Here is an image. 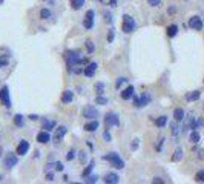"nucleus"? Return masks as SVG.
<instances>
[{
    "label": "nucleus",
    "mask_w": 204,
    "mask_h": 184,
    "mask_svg": "<svg viewBox=\"0 0 204 184\" xmlns=\"http://www.w3.org/2000/svg\"><path fill=\"white\" fill-rule=\"evenodd\" d=\"M104 160H108L114 167H117V169H123L124 167V161H123L121 158L118 157V153H115V152H111V153H108V155H104L103 157Z\"/></svg>",
    "instance_id": "obj_1"
},
{
    "label": "nucleus",
    "mask_w": 204,
    "mask_h": 184,
    "mask_svg": "<svg viewBox=\"0 0 204 184\" xmlns=\"http://www.w3.org/2000/svg\"><path fill=\"white\" fill-rule=\"evenodd\" d=\"M121 29L126 32V34H129V32H132L134 29H135V22H134V19L130 17V15H123V26Z\"/></svg>",
    "instance_id": "obj_2"
},
{
    "label": "nucleus",
    "mask_w": 204,
    "mask_h": 184,
    "mask_svg": "<svg viewBox=\"0 0 204 184\" xmlns=\"http://www.w3.org/2000/svg\"><path fill=\"white\" fill-rule=\"evenodd\" d=\"M104 124H106V129L112 128V126H118L120 124V120H118V115L111 112V114H106L104 117Z\"/></svg>",
    "instance_id": "obj_3"
},
{
    "label": "nucleus",
    "mask_w": 204,
    "mask_h": 184,
    "mask_svg": "<svg viewBox=\"0 0 204 184\" xmlns=\"http://www.w3.org/2000/svg\"><path fill=\"white\" fill-rule=\"evenodd\" d=\"M17 163H19L17 155L15 153H8L6 158H5V161H3V166H5V169H12Z\"/></svg>",
    "instance_id": "obj_4"
},
{
    "label": "nucleus",
    "mask_w": 204,
    "mask_h": 184,
    "mask_svg": "<svg viewBox=\"0 0 204 184\" xmlns=\"http://www.w3.org/2000/svg\"><path fill=\"white\" fill-rule=\"evenodd\" d=\"M83 117L84 118H89V120H95L98 117V111L95 107H92V106H86L83 109Z\"/></svg>",
    "instance_id": "obj_5"
},
{
    "label": "nucleus",
    "mask_w": 204,
    "mask_h": 184,
    "mask_svg": "<svg viewBox=\"0 0 204 184\" xmlns=\"http://www.w3.org/2000/svg\"><path fill=\"white\" fill-rule=\"evenodd\" d=\"M189 26H190L192 29L201 31V29H203V20H201L198 15H193V17L189 20Z\"/></svg>",
    "instance_id": "obj_6"
},
{
    "label": "nucleus",
    "mask_w": 204,
    "mask_h": 184,
    "mask_svg": "<svg viewBox=\"0 0 204 184\" xmlns=\"http://www.w3.org/2000/svg\"><path fill=\"white\" fill-rule=\"evenodd\" d=\"M0 100L3 101V104L6 107H11V100H9V91H8V86H3L2 91H0Z\"/></svg>",
    "instance_id": "obj_7"
},
{
    "label": "nucleus",
    "mask_w": 204,
    "mask_h": 184,
    "mask_svg": "<svg viewBox=\"0 0 204 184\" xmlns=\"http://www.w3.org/2000/svg\"><path fill=\"white\" fill-rule=\"evenodd\" d=\"M28 150H29V143H28L26 140H22L20 144L17 146V149H15V153H17V155H25Z\"/></svg>",
    "instance_id": "obj_8"
},
{
    "label": "nucleus",
    "mask_w": 204,
    "mask_h": 184,
    "mask_svg": "<svg viewBox=\"0 0 204 184\" xmlns=\"http://www.w3.org/2000/svg\"><path fill=\"white\" fill-rule=\"evenodd\" d=\"M134 100H135V106H137V107H143V106H146V104L151 101V97H149L147 94H143L141 98H137V97H135Z\"/></svg>",
    "instance_id": "obj_9"
},
{
    "label": "nucleus",
    "mask_w": 204,
    "mask_h": 184,
    "mask_svg": "<svg viewBox=\"0 0 204 184\" xmlns=\"http://www.w3.org/2000/svg\"><path fill=\"white\" fill-rule=\"evenodd\" d=\"M94 26V11H87L86 12V19H84V28L91 29Z\"/></svg>",
    "instance_id": "obj_10"
},
{
    "label": "nucleus",
    "mask_w": 204,
    "mask_h": 184,
    "mask_svg": "<svg viewBox=\"0 0 204 184\" xmlns=\"http://www.w3.org/2000/svg\"><path fill=\"white\" fill-rule=\"evenodd\" d=\"M95 71H97V63H95V61H92V63H89V65L84 68V71H83V72H84V75H86V77H92V75L95 74Z\"/></svg>",
    "instance_id": "obj_11"
},
{
    "label": "nucleus",
    "mask_w": 204,
    "mask_h": 184,
    "mask_svg": "<svg viewBox=\"0 0 204 184\" xmlns=\"http://www.w3.org/2000/svg\"><path fill=\"white\" fill-rule=\"evenodd\" d=\"M37 141L41 143V144L49 143V141H51V135H49V132H48V131H41V132H39V135H37Z\"/></svg>",
    "instance_id": "obj_12"
},
{
    "label": "nucleus",
    "mask_w": 204,
    "mask_h": 184,
    "mask_svg": "<svg viewBox=\"0 0 204 184\" xmlns=\"http://www.w3.org/2000/svg\"><path fill=\"white\" fill-rule=\"evenodd\" d=\"M106 184H117L120 181V177L117 175V174H108L106 177H104V180H103Z\"/></svg>",
    "instance_id": "obj_13"
},
{
    "label": "nucleus",
    "mask_w": 204,
    "mask_h": 184,
    "mask_svg": "<svg viewBox=\"0 0 204 184\" xmlns=\"http://www.w3.org/2000/svg\"><path fill=\"white\" fill-rule=\"evenodd\" d=\"M134 86H127L124 91L121 92V98L123 100H129V98H132L134 97Z\"/></svg>",
    "instance_id": "obj_14"
},
{
    "label": "nucleus",
    "mask_w": 204,
    "mask_h": 184,
    "mask_svg": "<svg viewBox=\"0 0 204 184\" xmlns=\"http://www.w3.org/2000/svg\"><path fill=\"white\" fill-rule=\"evenodd\" d=\"M173 118H175L176 123H178V121H183V120H184V111H183L181 107L175 109V111H173Z\"/></svg>",
    "instance_id": "obj_15"
},
{
    "label": "nucleus",
    "mask_w": 204,
    "mask_h": 184,
    "mask_svg": "<svg viewBox=\"0 0 204 184\" xmlns=\"http://www.w3.org/2000/svg\"><path fill=\"white\" fill-rule=\"evenodd\" d=\"M97 129H98V121H97V120H94V121L84 124V131H87V132H94V131H97Z\"/></svg>",
    "instance_id": "obj_16"
},
{
    "label": "nucleus",
    "mask_w": 204,
    "mask_h": 184,
    "mask_svg": "<svg viewBox=\"0 0 204 184\" xmlns=\"http://www.w3.org/2000/svg\"><path fill=\"white\" fill-rule=\"evenodd\" d=\"M72 98H74V92L72 91H65L63 95H62V101L63 103H71Z\"/></svg>",
    "instance_id": "obj_17"
},
{
    "label": "nucleus",
    "mask_w": 204,
    "mask_h": 184,
    "mask_svg": "<svg viewBox=\"0 0 204 184\" xmlns=\"http://www.w3.org/2000/svg\"><path fill=\"white\" fill-rule=\"evenodd\" d=\"M65 135H66V128H65V126H60V128L57 129V132H55V138H54V140H55V141H60Z\"/></svg>",
    "instance_id": "obj_18"
},
{
    "label": "nucleus",
    "mask_w": 204,
    "mask_h": 184,
    "mask_svg": "<svg viewBox=\"0 0 204 184\" xmlns=\"http://www.w3.org/2000/svg\"><path fill=\"white\" fill-rule=\"evenodd\" d=\"M52 128H55V121L54 120H45L43 121V126H41V129H45V131H51Z\"/></svg>",
    "instance_id": "obj_19"
},
{
    "label": "nucleus",
    "mask_w": 204,
    "mask_h": 184,
    "mask_svg": "<svg viewBox=\"0 0 204 184\" xmlns=\"http://www.w3.org/2000/svg\"><path fill=\"white\" fill-rule=\"evenodd\" d=\"M200 140H201L200 132H197V131H192V134H190V137H189V141H190V143H193V144H197V143H200Z\"/></svg>",
    "instance_id": "obj_20"
},
{
    "label": "nucleus",
    "mask_w": 204,
    "mask_h": 184,
    "mask_svg": "<svg viewBox=\"0 0 204 184\" xmlns=\"http://www.w3.org/2000/svg\"><path fill=\"white\" fill-rule=\"evenodd\" d=\"M200 95H201L200 91H193V92H190V94L186 95V100H187V101H195V100L200 98Z\"/></svg>",
    "instance_id": "obj_21"
},
{
    "label": "nucleus",
    "mask_w": 204,
    "mask_h": 184,
    "mask_svg": "<svg viewBox=\"0 0 204 184\" xmlns=\"http://www.w3.org/2000/svg\"><path fill=\"white\" fill-rule=\"evenodd\" d=\"M94 166H95V161H94V160H92V161H89V164H87V167H86V169H84V170H83V178H86V177H87V175H91V172H92V169H94Z\"/></svg>",
    "instance_id": "obj_22"
},
{
    "label": "nucleus",
    "mask_w": 204,
    "mask_h": 184,
    "mask_svg": "<svg viewBox=\"0 0 204 184\" xmlns=\"http://www.w3.org/2000/svg\"><path fill=\"white\" fill-rule=\"evenodd\" d=\"M181 158H183V149H176L175 150V153H173V157H172V161H175V163H178V161H181Z\"/></svg>",
    "instance_id": "obj_23"
},
{
    "label": "nucleus",
    "mask_w": 204,
    "mask_h": 184,
    "mask_svg": "<svg viewBox=\"0 0 204 184\" xmlns=\"http://www.w3.org/2000/svg\"><path fill=\"white\" fill-rule=\"evenodd\" d=\"M176 32H178V26H176V25H170V26L167 28V36H169V37H175Z\"/></svg>",
    "instance_id": "obj_24"
},
{
    "label": "nucleus",
    "mask_w": 204,
    "mask_h": 184,
    "mask_svg": "<svg viewBox=\"0 0 204 184\" xmlns=\"http://www.w3.org/2000/svg\"><path fill=\"white\" fill-rule=\"evenodd\" d=\"M71 5H72V8L75 11H79L83 5H84V0H71Z\"/></svg>",
    "instance_id": "obj_25"
},
{
    "label": "nucleus",
    "mask_w": 204,
    "mask_h": 184,
    "mask_svg": "<svg viewBox=\"0 0 204 184\" xmlns=\"http://www.w3.org/2000/svg\"><path fill=\"white\" fill-rule=\"evenodd\" d=\"M95 103H97V104H101V106H104V104H108V103H109V100H108L106 97H103V95H97V98H95Z\"/></svg>",
    "instance_id": "obj_26"
},
{
    "label": "nucleus",
    "mask_w": 204,
    "mask_h": 184,
    "mask_svg": "<svg viewBox=\"0 0 204 184\" xmlns=\"http://www.w3.org/2000/svg\"><path fill=\"white\" fill-rule=\"evenodd\" d=\"M166 123H167V117H158L157 118V121H155V124L158 126V128H164L166 126Z\"/></svg>",
    "instance_id": "obj_27"
},
{
    "label": "nucleus",
    "mask_w": 204,
    "mask_h": 184,
    "mask_svg": "<svg viewBox=\"0 0 204 184\" xmlns=\"http://www.w3.org/2000/svg\"><path fill=\"white\" fill-rule=\"evenodd\" d=\"M14 124H15V126H19V128H22V126H23V117H22L20 114H17V115L14 117Z\"/></svg>",
    "instance_id": "obj_28"
},
{
    "label": "nucleus",
    "mask_w": 204,
    "mask_h": 184,
    "mask_svg": "<svg viewBox=\"0 0 204 184\" xmlns=\"http://www.w3.org/2000/svg\"><path fill=\"white\" fill-rule=\"evenodd\" d=\"M40 17L43 19V20H48V19L51 17V11H49V9H46V8H45V9H41V11H40Z\"/></svg>",
    "instance_id": "obj_29"
},
{
    "label": "nucleus",
    "mask_w": 204,
    "mask_h": 184,
    "mask_svg": "<svg viewBox=\"0 0 204 184\" xmlns=\"http://www.w3.org/2000/svg\"><path fill=\"white\" fill-rule=\"evenodd\" d=\"M170 129H172V135H178L180 134V126L176 124V123H170Z\"/></svg>",
    "instance_id": "obj_30"
},
{
    "label": "nucleus",
    "mask_w": 204,
    "mask_h": 184,
    "mask_svg": "<svg viewBox=\"0 0 204 184\" xmlns=\"http://www.w3.org/2000/svg\"><path fill=\"white\" fill-rule=\"evenodd\" d=\"M95 91H97V95H103V92H104V85H103V83H95Z\"/></svg>",
    "instance_id": "obj_31"
},
{
    "label": "nucleus",
    "mask_w": 204,
    "mask_h": 184,
    "mask_svg": "<svg viewBox=\"0 0 204 184\" xmlns=\"http://www.w3.org/2000/svg\"><path fill=\"white\" fill-rule=\"evenodd\" d=\"M97 180H98L97 175H87L84 181H86V183H97Z\"/></svg>",
    "instance_id": "obj_32"
},
{
    "label": "nucleus",
    "mask_w": 204,
    "mask_h": 184,
    "mask_svg": "<svg viewBox=\"0 0 204 184\" xmlns=\"http://www.w3.org/2000/svg\"><path fill=\"white\" fill-rule=\"evenodd\" d=\"M147 3L154 8H160L161 6V0H147Z\"/></svg>",
    "instance_id": "obj_33"
},
{
    "label": "nucleus",
    "mask_w": 204,
    "mask_h": 184,
    "mask_svg": "<svg viewBox=\"0 0 204 184\" xmlns=\"http://www.w3.org/2000/svg\"><path fill=\"white\" fill-rule=\"evenodd\" d=\"M75 155H77V152L72 149V150H69V152H68V155H66V160H68V161H71V160H74V158H75Z\"/></svg>",
    "instance_id": "obj_34"
},
{
    "label": "nucleus",
    "mask_w": 204,
    "mask_h": 184,
    "mask_svg": "<svg viewBox=\"0 0 204 184\" xmlns=\"http://www.w3.org/2000/svg\"><path fill=\"white\" fill-rule=\"evenodd\" d=\"M126 82H127L126 78H123V77H120V78L117 80V83H115V88H117V89H120V88H121V85H124Z\"/></svg>",
    "instance_id": "obj_35"
},
{
    "label": "nucleus",
    "mask_w": 204,
    "mask_h": 184,
    "mask_svg": "<svg viewBox=\"0 0 204 184\" xmlns=\"http://www.w3.org/2000/svg\"><path fill=\"white\" fill-rule=\"evenodd\" d=\"M114 37H115V32H114V29H111L109 34H108V43H112L114 42Z\"/></svg>",
    "instance_id": "obj_36"
},
{
    "label": "nucleus",
    "mask_w": 204,
    "mask_h": 184,
    "mask_svg": "<svg viewBox=\"0 0 204 184\" xmlns=\"http://www.w3.org/2000/svg\"><path fill=\"white\" fill-rule=\"evenodd\" d=\"M195 178H197V181H203V183H204V170H200V172L197 174V177H195Z\"/></svg>",
    "instance_id": "obj_37"
},
{
    "label": "nucleus",
    "mask_w": 204,
    "mask_h": 184,
    "mask_svg": "<svg viewBox=\"0 0 204 184\" xmlns=\"http://www.w3.org/2000/svg\"><path fill=\"white\" fill-rule=\"evenodd\" d=\"M138 146H140L138 140H134V141L130 143V149H132V150H137V149H138Z\"/></svg>",
    "instance_id": "obj_38"
},
{
    "label": "nucleus",
    "mask_w": 204,
    "mask_h": 184,
    "mask_svg": "<svg viewBox=\"0 0 204 184\" xmlns=\"http://www.w3.org/2000/svg\"><path fill=\"white\" fill-rule=\"evenodd\" d=\"M80 161H82L83 164L87 161V155H86V152H84V150H83V152H80Z\"/></svg>",
    "instance_id": "obj_39"
},
{
    "label": "nucleus",
    "mask_w": 204,
    "mask_h": 184,
    "mask_svg": "<svg viewBox=\"0 0 204 184\" xmlns=\"http://www.w3.org/2000/svg\"><path fill=\"white\" fill-rule=\"evenodd\" d=\"M103 15H104V20H106V22H109V23L112 22V15H111V14H108V11H104V12H103Z\"/></svg>",
    "instance_id": "obj_40"
},
{
    "label": "nucleus",
    "mask_w": 204,
    "mask_h": 184,
    "mask_svg": "<svg viewBox=\"0 0 204 184\" xmlns=\"http://www.w3.org/2000/svg\"><path fill=\"white\" fill-rule=\"evenodd\" d=\"M86 48H87V51H89V52H94V45H92V42H91V40H87V42H86Z\"/></svg>",
    "instance_id": "obj_41"
},
{
    "label": "nucleus",
    "mask_w": 204,
    "mask_h": 184,
    "mask_svg": "<svg viewBox=\"0 0 204 184\" xmlns=\"http://www.w3.org/2000/svg\"><path fill=\"white\" fill-rule=\"evenodd\" d=\"M55 170H58V172H62L63 170V164L58 161V163H55Z\"/></svg>",
    "instance_id": "obj_42"
},
{
    "label": "nucleus",
    "mask_w": 204,
    "mask_h": 184,
    "mask_svg": "<svg viewBox=\"0 0 204 184\" xmlns=\"http://www.w3.org/2000/svg\"><path fill=\"white\" fill-rule=\"evenodd\" d=\"M52 180H54V174H52V172L46 174V181H52Z\"/></svg>",
    "instance_id": "obj_43"
},
{
    "label": "nucleus",
    "mask_w": 204,
    "mask_h": 184,
    "mask_svg": "<svg viewBox=\"0 0 204 184\" xmlns=\"http://www.w3.org/2000/svg\"><path fill=\"white\" fill-rule=\"evenodd\" d=\"M103 138H104V140H106V141H111V134H109V132H108V131H106V132H104V134H103Z\"/></svg>",
    "instance_id": "obj_44"
},
{
    "label": "nucleus",
    "mask_w": 204,
    "mask_h": 184,
    "mask_svg": "<svg viewBox=\"0 0 204 184\" xmlns=\"http://www.w3.org/2000/svg\"><path fill=\"white\" fill-rule=\"evenodd\" d=\"M163 141H164V138H160V141H158V144H157V150H161V147H163Z\"/></svg>",
    "instance_id": "obj_45"
},
{
    "label": "nucleus",
    "mask_w": 204,
    "mask_h": 184,
    "mask_svg": "<svg viewBox=\"0 0 204 184\" xmlns=\"http://www.w3.org/2000/svg\"><path fill=\"white\" fill-rule=\"evenodd\" d=\"M8 65V60L6 58H0V68H3V66H6Z\"/></svg>",
    "instance_id": "obj_46"
},
{
    "label": "nucleus",
    "mask_w": 204,
    "mask_h": 184,
    "mask_svg": "<svg viewBox=\"0 0 204 184\" xmlns=\"http://www.w3.org/2000/svg\"><path fill=\"white\" fill-rule=\"evenodd\" d=\"M29 120H39V115H34V114H31V115H29Z\"/></svg>",
    "instance_id": "obj_47"
},
{
    "label": "nucleus",
    "mask_w": 204,
    "mask_h": 184,
    "mask_svg": "<svg viewBox=\"0 0 204 184\" xmlns=\"http://www.w3.org/2000/svg\"><path fill=\"white\" fill-rule=\"evenodd\" d=\"M154 183H160V184H161V183H164V181L161 180V178H158V177H157V178L154 180Z\"/></svg>",
    "instance_id": "obj_48"
},
{
    "label": "nucleus",
    "mask_w": 204,
    "mask_h": 184,
    "mask_svg": "<svg viewBox=\"0 0 204 184\" xmlns=\"http://www.w3.org/2000/svg\"><path fill=\"white\" fill-rule=\"evenodd\" d=\"M115 2L117 0H111V6H115Z\"/></svg>",
    "instance_id": "obj_49"
},
{
    "label": "nucleus",
    "mask_w": 204,
    "mask_h": 184,
    "mask_svg": "<svg viewBox=\"0 0 204 184\" xmlns=\"http://www.w3.org/2000/svg\"><path fill=\"white\" fill-rule=\"evenodd\" d=\"M2 153H3V149H2V147H0V157H2Z\"/></svg>",
    "instance_id": "obj_50"
},
{
    "label": "nucleus",
    "mask_w": 204,
    "mask_h": 184,
    "mask_svg": "<svg viewBox=\"0 0 204 184\" xmlns=\"http://www.w3.org/2000/svg\"><path fill=\"white\" fill-rule=\"evenodd\" d=\"M0 3H3V0H0Z\"/></svg>",
    "instance_id": "obj_51"
}]
</instances>
